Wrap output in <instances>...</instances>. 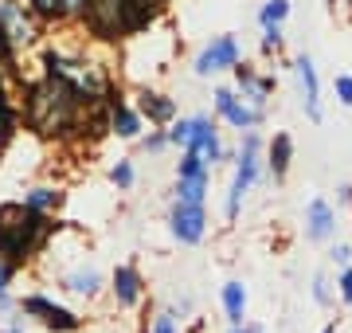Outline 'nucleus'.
<instances>
[{
	"instance_id": "1",
	"label": "nucleus",
	"mask_w": 352,
	"mask_h": 333,
	"mask_svg": "<svg viewBox=\"0 0 352 333\" xmlns=\"http://www.w3.org/2000/svg\"><path fill=\"white\" fill-rule=\"evenodd\" d=\"M87 98L78 94L75 87H67L63 78L47 75V83L32 87V98H28V126L39 129V133H67V129L78 122Z\"/></svg>"
},
{
	"instance_id": "2",
	"label": "nucleus",
	"mask_w": 352,
	"mask_h": 333,
	"mask_svg": "<svg viewBox=\"0 0 352 333\" xmlns=\"http://www.w3.org/2000/svg\"><path fill=\"white\" fill-rule=\"evenodd\" d=\"M47 216L28 204H0V259L4 263H20L24 255H32L43 239H47Z\"/></svg>"
},
{
	"instance_id": "3",
	"label": "nucleus",
	"mask_w": 352,
	"mask_h": 333,
	"mask_svg": "<svg viewBox=\"0 0 352 333\" xmlns=\"http://www.w3.org/2000/svg\"><path fill=\"white\" fill-rule=\"evenodd\" d=\"M168 145H180V149H196V153H200L212 169L223 161V141H219V129H215L212 118H204V114L173 122V129H168Z\"/></svg>"
},
{
	"instance_id": "4",
	"label": "nucleus",
	"mask_w": 352,
	"mask_h": 333,
	"mask_svg": "<svg viewBox=\"0 0 352 333\" xmlns=\"http://www.w3.org/2000/svg\"><path fill=\"white\" fill-rule=\"evenodd\" d=\"M258 149H263V138L254 133V129H243V145H239V169H235V180H231V189H227V208L223 216L227 219H239V208H243V196L254 189V180H258Z\"/></svg>"
},
{
	"instance_id": "5",
	"label": "nucleus",
	"mask_w": 352,
	"mask_h": 333,
	"mask_svg": "<svg viewBox=\"0 0 352 333\" xmlns=\"http://www.w3.org/2000/svg\"><path fill=\"white\" fill-rule=\"evenodd\" d=\"M239 63V39L231 36H215L200 55H196V63H192V75L196 78H212L219 71H231V67Z\"/></svg>"
},
{
	"instance_id": "6",
	"label": "nucleus",
	"mask_w": 352,
	"mask_h": 333,
	"mask_svg": "<svg viewBox=\"0 0 352 333\" xmlns=\"http://www.w3.org/2000/svg\"><path fill=\"white\" fill-rule=\"evenodd\" d=\"M212 103H215V114L223 118L231 129H239V133H243V129H254L266 118V110H254L251 103H243L231 87H215Z\"/></svg>"
},
{
	"instance_id": "7",
	"label": "nucleus",
	"mask_w": 352,
	"mask_h": 333,
	"mask_svg": "<svg viewBox=\"0 0 352 333\" xmlns=\"http://www.w3.org/2000/svg\"><path fill=\"white\" fill-rule=\"evenodd\" d=\"M168 228H173V235L184 247H192V244H200L204 235H208V212H204V204L176 200L173 212H168Z\"/></svg>"
},
{
	"instance_id": "8",
	"label": "nucleus",
	"mask_w": 352,
	"mask_h": 333,
	"mask_svg": "<svg viewBox=\"0 0 352 333\" xmlns=\"http://www.w3.org/2000/svg\"><path fill=\"white\" fill-rule=\"evenodd\" d=\"M294 75H298V90H302V106L309 122H321L325 110H321V78H317V67L309 55H298L294 59Z\"/></svg>"
},
{
	"instance_id": "9",
	"label": "nucleus",
	"mask_w": 352,
	"mask_h": 333,
	"mask_svg": "<svg viewBox=\"0 0 352 333\" xmlns=\"http://www.w3.org/2000/svg\"><path fill=\"white\" fill-rule=\"evenodd\" d=\"M24 314H32V318H39L47 330H59V333H75L82 330V318H75L67 306H55V302H47L43 294H32L24 298Z\"/></svg>"
},
{
	"instance_id": "10",
	"label": "nucleus",
	"mask_w": 352,
	"mask_h": 333,
	"mask_svg": "<svg viewBox=\"0 0 352 333\" xmlns=\"http://www.w3.org/2000/svg\"><path fill=\"white\" fill-rule=\"evenodd\" d=\"M231 71H235V83H239V90H243V103H251L254 110H266V98L274 94V78L258 75L251 63H235Z\"/></svg>"
},
{
	"instance_id": "11",
	"label": "nucleus",
	"mask_w": 352,
	"mask_h": 333,
	"mask_svg": "<svg viewBox=\"0 0 352 333\" xmlns=\"http://www.w3.org/2000/svg\"><path fill=\"white\" fill-rule=\"evenodd\" d=\"M333 231H337V208L321 200V196H314L305 204V235L314 244H325V239H333Z\"/></svg>"
},
{
	"instance_id": "12",
	"label": "nucleus",
	"mask_w": 352,
	"mask_h": 333,
	"mask_svg": "<svg viewBox=\"0 0 352 333\" xmlns=\"http://www.w3.org/2000/svg\"><path fill=\"white\" fill-rule=\"evenodd\" d=\"M0 28L8 32V39H12V47H24V43H32V36H36V28H32V16L16 4V0H0Z\"/></svg>"
},
{
	"instance_id": "13",
	"label": "nucleus",
	"mask_w": 352,
	"mask_h": 333,
	"mask_svg": "<svg viewBox=\"0 0 352 333\" xmlns=\"http://www.w3.org/2000/svg\"><path fill=\"white\" fill-rule=\"evenodd\" d=\"M138 114L149 118L153 126H168L176 118V103L168 98V94H161V90H141L138 94Z\"/></svg>"
},
{
	"instance_id": "14",
	"label": "nucleus",
	"mask_w": 352,
	"mask_h": 333,
	"mask_svg": "<svg viewBox=\"0 0 352 333\" xmlns=\"http://www.w3.org/2000/svg\"><path fill=\"white\" fill-rule=\"evenodd\" d=\"M141 294H145V282H141V270L138 267H118L113 270V298L118 306H138Z\"/></svg>"
},
{
	"instance_id": "15",
	"label": "nucleus",
	"mask_w": 352,
	"mask_h": 333,
	"mask_svg": "<svg viewBox=\"0 0 352 333\" xmlns=\"http://www.w3.org/2000/svg\"><path fill=\"white\" fill-rule=\"evenodd\" d=\"M106 110H110V129L118 133V138H141V114L133 110V106H126L122 98H113L110 94V103H106Z\"/></svg>"
},
{
	"instance_id": "16",
	"label": "nucleus",
	"mask_w": 352,
	"mask_h": 333,
	"mask_svg": "<svg viewBox=\"0 0 352 333\" xmlns=\"http://www.w3.org/2000/svg\"><path fill=\"white\" fill-rule=\"evenodd\" d=\"M219 298H223L227 325H243V318H247V286L243 282H227Z\"/></svg>"
},
{
	"instance_id": "17",
	"label": "nucleus",
	"mask_w": 352,
	"mask_h": 333,
	"mask_svg": "<svg viewBox=\"0 0 352 333\" xmlns=\"http://www.w3.org/2000/svg\"><path fill=\"white\" fill-rule=\"evenodd\" d=\"M289 161H294V138L274 133L270 138V173H274V180H282L289 173Z\"/></svg>"
},
{
	"instance_id": "18",
	"label": "nucleus",
	"mask_w": 352,
	"mask_h": 333,
	"mask_svg": "<svg viewBox=\"0 0 352 333\" xmlns=\"http://www.w3.org/2000/svg\"><path fill=\"white\" fill-rule=\"evenodd\" d=\"M63 286L71 290V294L94 298V294H98V286H102V275L94 267H78V270H71V275L63 279Z\"/></svg>"
},
{
	"instance_id": "19",
	"label": "nucleus",
	"mask_w": 352,
	"mask_h": 333,
	"mask_svg": "<svg viewBox=\"0 0 352 333\" xmlns=\"http://www.w3.org/2000/svg\"><path fill=\"white\" fill-rule=\"evenodd\" d=\"M176 177L180 180H212V165L196 149H184V157L176 161Z\"/></svg>"
},
{
	"instance_id": "20",
	"label": "nucleus",
	"mask_w": 352,
	"mask_h": 333,
	"mask_svg": "<svg viewBox=\"0 0 352 333\" xmlns=\"http://www.w3.org/2000/svg\"><path fill=\"white\" fill-rule=\"evenodd\" d=\"M208 184H212V180H180L176 177V200L204 204V200H208Z\"/></svg>"
},
{
	"instance_id": "21",
	"label": "nucleus",
	"mask_w": 352,
	"mask_h": 333,
	"mask_svg": "<svg viewBox=\"0 0 352 333\" xmlns=\"http://www.w3.org/2000/svg\"><path fill=\"white\" fill-rule=\"evenodd\" d=\"M59 200H63V193H55V189H32V193L24 196V204H28V208H36V212L59 208Z\"/></svg>"
},
{
	"instance_id": "22",
	"label": "nucleus",
	"mask_w": 352,
	"mask_h": 333,
	"mask_svg": "<svg viewBox=\"0 0 352 333\" xmlns=\"http://www.w3.org/2000/svg\"><path fill=\"white\" fill-rule=\"evenodd\" d=\"M289 16V0H266L263 4V12H258V24L270 28V24H282Z\"/></svg>"
},
{
	"instance_id": "23",
	"label": "nucleus",
	"mask_w": 352,
	"mask_h": 333,
	"mask_svg": "<svg viewBox=\"0 0 352 333\" xmlns=\"http://www.w3.org/2000/svg\"><path fill=\"white\" fill-rule=\"evenodd\" d=\"M110 180L118 184V189H133L138 173H133V165H129V161H113V165H110Z\"/></svg>"
},
{
	"instance_id": "24",
	"label": "nucleus",
	"mask_w": 352,
	"mask_h": 333,
	"mask_svg": "<svg viewBox=\"0 0 352 333\" xmlns=\"http://www.w3.org/2000/svg\"><path fill=\"white\" fill-rule=\"evenodd\" d=\"M8 138H12V110H8V94H4V83H0V149H4Z\"/></svg>"
},
{
	"instance_id": "25",
	"label": "nucleus",
	"mask_w": 352,
	"mask_h": 333,
	"mask_svg": "<svg viewBox=\"0 0 352 333\" xmlns=\"http://www.w3.org/2000/svg\"><path fill=\"white\" fill-rule=\"evenodd\" d=\"M141 149H145V153L168 149V129H149V138H141Z\"/></svg>"
},
{
	"instance_id": "26",
	"label": "nucleus",
	"mask_w": 352,
	"mask_h": 333,
	"mask_svg": "<svg viewBox=\"0 0 352 333\" xmlns=\"http://www.w3.org/2000/svg\"><path fill=\"white\" fill-rule=\"evenodd\" d=\"M333 94H337L340 106H349V110H352V75H337V78H333Z\"/></svg>"
},
{
	"instance_id": "27",
	"label": "nucleus",
	"mask_w": 352,
	"mask_h": 333,
	"mask_svg": "<svg viewBox=\"0 0 352 333\" xmlns=\"http://www.w3.org/2000/svg\"><path fill=\"white\" fill-rule=\"evenodd\" d=\"M149 333H180V330H176V314H173V310H161V314L153 318Z\"/></svg>"
},
{
	"instance_id": "28",
	"label": "nucleus",
	"mask_w": 352,
	"mask_h": 333,
	"mask_svg": "<svg viewBox=\"0 0 352 333\" xmlns=\"http://www.w3.org/2000/svg\"><path fill=\"white\" fill-rule=\"evenodd\" d=\"M314 302H317V306H329V302H333V290H329V275H317V279H314Z\"/></svg>"
},
{
	"instance_id": "29",
	"label": "nucleus",
	"mask_w": 352,
	"mask_h": 333,
	"mask_svg": "<svg viewBox=\"0 0 352 333\" xmlns=\"http://www.w3.org/2000/svg\"><path fill=\"white\" fill-rule=\"evenodd\" d=\"M282 47V24L263 28V52H278Z\"/></svg>"
},
{
	"instance_id": "30",
	"label": "nucleus",
	"mask_w": 352,
	"mask_h": 333,
	"mask_svg": "<svg viewBox=\"0 0 352 333\" xmlns=\"http://www.w3.org/2000/svg\"><path fill=\"white\" fill-rule=\"evenodd\" d=\"M337 286H340V302H344V306H352V267H340Z\"/></svg>"
},
{
	"instance_id": "31",
	"label": "nucleus",
	"mask_w": 352,
	"mask_h": 333,
	"mask_svg": "<svg viewBox=\"0 0 352 333\" xmlns=\"http://www.w3.org/2000/svg\"><path fill=\"white\" fill-rule=\"evenodd\" d=\"M329 259H333L337 267H349V263H352V247L349 244H337L333 251H329Z\"/></svg>"
},
{
	"instance_id": "32",
	"label": "nucleus",
	"mask_w": 352,
	"mask_h": 333,
	"mask_svg": "<svg viewBox=\"0 0 352 333\" xmlns=\"http://www.w3.org/2000/svg\"><path fill=\"white\" fill-rule=\"evenodd\" d=\"M12 275H16V267H12V263H4V259H0V290H8V282H12Z\"/></svg>"
},
{
	"instance_id": "33",
	"label": "nucleus",
	"mask_w": 352,
	"mask_h": 333,
	"mask_svg": "<svg viewBox=\"0 0 352 333\" xmlns=\"http://www.w3.org/2000/svg\"><path fill=\"white\" fill-rule=\"evenodd\" d=\"M87 4H90V0H63L67 16H82V12H87Z\"/></svg>"
},
{
	"instance_id": "34",
	"label": "nucleus",
	"mask_w": 352,
	"mask_h": 333,
	"mask_svg": "<svg viewBox=\"0 0 352 333\" xmlns=\"http://www.w3.org/2000/svg\"><path fill=\"white\" fill-rule=\"evenodd\" d=\"M227 333H251V330H247V325H231Z\"/></svg>"
},
{
	"instance_id": "35",
	"label": "nucleus",
	"mask_w": 352,
	"mask_h": 333,
	"mask_svg": "<svg viewBox=\"0 0 352 333\" xmlns=\"http://www.w3.org/2000/svg\"><path fill=\"white\" fill-rule=\"evenodd\" d=\"M321 333H337V325H325V330H321Z\"/></svg>"
},
{
	"instance_id": "36",
	"label": "nucleus",
	"mask_w": 352,
	"mask_h": 333,
	"mask_svg": "<svg viewBox=\"0 0 352 333\" xmlns=\"http://www.w3.org/2000/svg\"><path fill=\"white\" fill-rule=\"evenodd\" d=\"M4 333H24V330H20V325H12V330H4Z\"/></svg>"
},
{
	"instance_id": "37",
	"label": "nucleus",
	"mask_w": 352,
	"mask_h": 333,
	"mask_svg": "<svg viewBox=\"0 0 352 333\" xmlns=\"http://www.w3.org/2000/svg\"><path fill=\"white\" fill-rule=\"evenodd\" d=\"M247 330H251V333H263V330H258V325H247Z\"/></svg>"
}]
</instances>
